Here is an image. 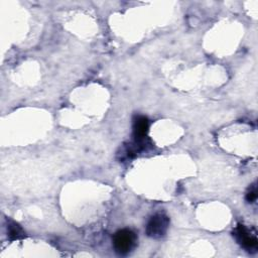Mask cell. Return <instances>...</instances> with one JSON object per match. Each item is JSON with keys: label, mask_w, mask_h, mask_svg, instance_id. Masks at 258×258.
<instances>
[{"label": "cell", "mask_w": 258, "mask_h": 258, "mask_svg": "<svg viewBox=\"0 0 258 258\" xmlns=\"http://www.w3.org/2000/svg\"><path fill=\"white\" fill-rule=\"evenodd\" d=\"M137 236L130 229H122L116 232L113 237L115 251L121 255L128 254L136 245Z\"/></svg>", "instance_id": "6da1fadb"}, {"label": "cell", "mask_w": 258, "mask_h": 258, "mask_svg": "<svg viewBox=\"0 0 258 258\" xmlns=\"http://www.w3.org/2000/svg\"><path fill=\"white\" fill-rule=\"evenodd\" d=\"M169 226V219L163 214H157L150 218L146 225V234L151 238L162 237Z\"/></svg>", "instance_id": "7a4b0ae2"}, {"label": "cell", "mask_w": 258, "mask_h": 258, "mask_svg": "<svg viewBox=\"0 0 258 258\" xmlns=\"http://www.w3.org/2000/svg\"><path fill=\"white\" fill-rule=\"evenodd\" d=\"M235 237L238 242L249 252H255L258 245V240L255 234L249 233V231L243 226L239 225L235 230Z\"/></svg>", "instance_id": "3957f363"}, {"label": "cell", "mask_w": 258, "mask_h": 258, "mask_svg": "<svg viewBox=\"0 0 258 258\" xmlns=\"http://www.w3.org/2000/svg\"><path fill=\"white\" fill-rule=\"evenodd\" d=\"M148 127H149V123L146 117L143 116H139L136 118V120L134 121V135L136 140H141L142 138L145 137V135L148 132Z\"/></svg>", "instance_id": "277c9868"}, {"label": "cell", "mask_w": 258, "mask_h": 258, "mask_svg": "<svg viewBox=\"0 0 258 258\" xmlns=\"http://www.w3.org/2000/svg\"><path fill=\"white\" fill-rule=\"evenodd\" d=\"M8 233H9V237L11 240H15V239H19L23 236V231L22 229L15 223L9 225L8 227Z\"/></svg>", "instance_id": "5b68a950"}, {"label": "cell", "mask_w": 258, "mask_h": 258, "mask_svg": "<svg viewBox=\"0 0 258 258\" xmlns=\"http://www.w3.org/2000/svg\"><path fill=\"white\" fill-rule=\"evenodd\" d=\"M257 198V190H256V186L254 185L248 192H247V196H246V200L249 202V203H253Z\"/></svg>", "instance_id": "8992f818"}]
</instances>
